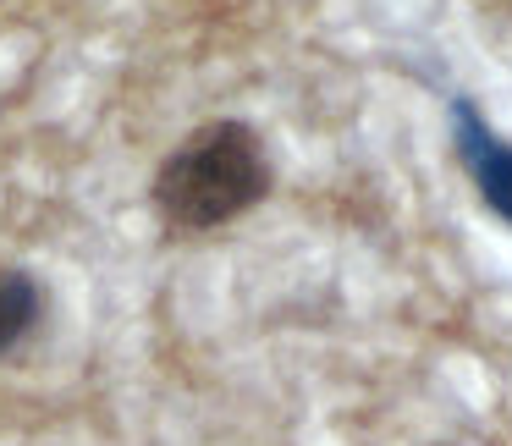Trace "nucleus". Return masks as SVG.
<instances>
[{"instance_id": "obj_2", "label": "nucleus", "mask_w": 512, "mask_h": 446, "mask_svg": "<svg viewBox=\"0 0 512 446\" xmlns=\"http://www.w3.org/2000/svg\"><path fill=\"white\" fill-rule=\"evenodd\" d=\"M452 149H457V160H463L474 193L485 199V210L512 226V144L474 111V100H463V94L452 100Z\"/></svg>"}, {"instance_id": "obj_1", "label": "nucleus", "mask_w": 512, "mask_h": 446, "mask_svg": "<svg viewBox=\"0 0 512 446\" xmlns=\"http://www.w3.org/2000/svg\"><path fill=\"white\" fill-rule=\"evenodd\" d=\"M270 193V160L248 122H204L160 160L155 215L182 237H204L215 226L248 215Z\"/></svg>"}, {"instance_id": "obj_3", "label": "nucleus", "mask_w": 512, "mask_h": 446, "mask_svg": "<svg viewBox=\"0 0 512 446\" xmlns=\"http://www.w3.org/2000/svg\"><path fill=\"white\" fill-rule=\"evenodd\" d=\"M39 314H45V292H39V281L28 276L23 265H6L0 270V358L34 331Z\"/></svg>"}]
</instances>
